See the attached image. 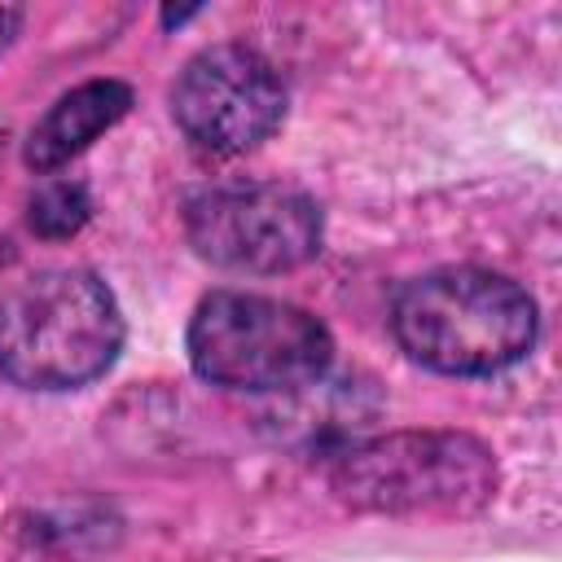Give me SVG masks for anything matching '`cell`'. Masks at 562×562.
<instances>
[{"label":"cell","mask_w":562,"mask_h":562,"mask_svg":"<svg viewBox=\"0 0 562 562\" xmlns=\"http://www.w3.org/2000/svg\"><path fill=\"white\" fill-rule=\"evenodd\" d=\"M171 119L193 149L237 158L281 127L285 83L263 53L246 44H211L176 75Z\"/></svg>","instance_id":"6"},{"label":"cell","mask_w":562,"mask_h":562,"mask_svg":"<svg viewBox=\"0 0 562 562\" xmlns=\"http://www.w3.org/2000/svg\"><path fill=\"white\" fill-rule=\"evenodd\" d=\"M189 246L228 272L277 277L321 250V206L285 184H224L184 206Z\"/></svg>","instance_id":"5"},{"label":"cell","mask_w":562,"mask_h":562,"mask_svg":"<svg viewBox=\"0 0 562 562\" xmlns=\"http://www.w3.org/2000/svg\"><path fill=\"white\" fill-rule=\"evenodd\" d=\"M132 110V88L123 79H88L57 97L48 114L26 136V167L31 171H57L70 158H79L97 136H105L114 123H123Z\"/></svg>","instance_id":"7"},{"label":"cell","mask_w":562,"mask_h":562,"mask_svg":"<svg viewBox=\"0 0 562 562\" xmlns=\"http://www.w3.org/2000/svg\"><path fill=\"white\" fill-rule=\"evenodd\" d=\"M88 215H92V202L79 180H53L31 198V228L48 241L75 237L88 224Z\"/></svg>","instance_id":"8"},{"label":"cell","mask_w":562,"mask_h":562,"mask_svg":"<svg viewBox=\"0 0 562 562\" xmlns=\"http://www.w3.org/2000/svg\"><path fill=\"white\" fill-rule=\"evenodd\" d=\"M342 505L386 518H461L496 496V457L465 430H391L329 461Z\"/></svg>","instance_id":"3"},{"label":"cell","mask_w":562,"mask_h":562,"mask_svg":"<svg viewBox=\"0 0 562 562\" xmlns=\"http://www.w3.org/2000/svg\"><path fill=\"white\" fill-rule=\"evenodd\" d=\"M0 158H4V132H0Z\"/></svg>","instance_id":"11"},{"label":"cell","mask_w":562,"mask_h":562,"mask_svg":"<svg viewBox=\"0 0 562 562\" xmlns=\"http://www.w3.org/2000/svg\"><path fill=\"white\" fill-rule=\"evenodd\" d=\"M400 347L452 378H483L518 364L540 329L536 299L492 268H435L413 277L391 303Z\"/></svg>","instance_id":"1"},{"label":"cell","mask_w":562,"mask_h":562,"mask_svg":"<svg viewBox=\"0 0 562 562\" xmlns=\"http://www.w3.org/2000/svg\"><path fill=\"white\" fill-rule=\"evenodd\" d=\"M189 18H198V9H167V13H162V26H180V22H189Z\"/></svg>","instance_id":"10"},{"label":"cell","mask_w":562,"mask_h":562,"mask_svg":"<svg viewBox=\"0 0 562 562\" xmlns=\"http://www.w3.org/2000/svg\"><path fill=\"white\" fill-rule=\"evenodd\" d=\"M22 31V9H13V4H4L0 9V53L13 44V35Z\"/></svg>","instance_id":"9"},{"label":"cell","mask_w":562,"mask_h":562,"mask_svg":"<svg viewBox=\"0 0 562 562\" xmlns=\"http://www.w3.org/2000/svg\"><path fill=\"white\" fill-rule=\"evenodd\" d=\"M184 347L202 382L255 395L307 386L334 356V338L321 316L246 290H211L189 316Z\"/></svg>","instance_id":"4"},{"label":"cell","mask_w":562,"mask_h":562,"mask_svg":"<svg viewBox=\"0 0 562 562\" xmlns=\"http://www.w3.org/2000/svg\"><path fill=\"white\" fill-rule=\"evenodd\" d=\"M119 347V299L88 268H48L0 294V373L22 391H79Z\"/></svg>","instance_id":"2"}]
</instances>
